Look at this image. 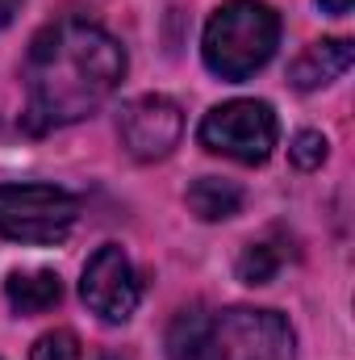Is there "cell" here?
Segmentation results:
<instances>
[{
    "label": "cell",
    "mask_w": 355,
    "mask_h": 360,
    "mask_svg": "<svg viewBox=\"0 0 355 360\" xmlns=\"http://www.w3.org/2000/svg\"><path fill=\"white\" fill-rule=\"evenodd\" d=\"M126 76L117 38L80 13L42 25L25 55V130L46 134L96 113Z\"/></svg>",
    "instance_id": "cell-1"
},
{
    "label": "cell",
    "mask_w": 355,
    "mask_h": 360,
    "mask_svg": "<svg viewBox=\"0 0 355 360\" xmlns=\"http://www.w3.org/2000/svg\"><path fill=\"white\" fill-rule=\"evenodd\" d=\"M293 327L276 310L188 306L168 327V360H293Z\"/></svg>",
    "instance_id": "cell-2"
},
{
    "label": "cell",
    "mask_w": 355,
    "mask_h": 360,
    "mask_svg": "<svg viewBox=\"0 0 355 360\" xmlns=\"http://www.w3.org/2000/svg\"><path fill=\"white\" fill-rule=\"evenodd\" d=\"M280 17L255 0H230L205 21L201 55L205 68L222 80H247L276 55Z\"/></svg>",
    "instance_id": "cell-3"
},
{
    "label": "cell",
    "mask_w": 355,
    "mask_h": 360,
    "mask_svg": "<svg viewBox=\"0 0 355 360\" xmlns=\"http://www.w3.org/2000/svg\"><path fill=\"white\" fill-rule=\"evenodd\" d=\"M80 218V197L55 184H0V239L59 243Z\"/></svg>",
    "instance_id": "cell-4"
},
{
    "label": "cell",
    "mask_w": 355,
    "mask_h": 360,
    "mask_svg": "<svg viewBox=\"0 0 355 360\" xmlns=\"http://www.w3.org/2000/svg\"><path fill=\"white\" fill-rule=\"evenodd\" d=\"M276 113L267 101H226V105H213L205 117H201V147L213 151V155H226V160H239V164H264L276 147Z\"/></svg>",
    "instance_id": "cell-5"
},
{
    "label": "cell",
    "mask_w": 355,
    "mask_h": 360,
    "mask_svg": "<svg viewBox=\"0 0 355 360\" xmlns=\"http://www.w3.org/2000/svg\"><path fill=\"white\" fill-rule=\"evenodd\" d=\"M80 297L100 323H126L138 310L142 285L134 276V264L126 260V252L117 243L96 248L88 264H84V281H80Z\"/></svg>",
    "instance_id": "cell-6"
},
{
    "label": "cell",
    "mask_w": 355,
    "mask_h": 360,
    "mask_svg": "<svg viewBox=\"0 0 355 360\" xmlns=\"http://www.w3.org/2000/svg\"><path fill=\"white\" fill-rule=\"evenodd\" d=\"M117 130H121V147L142 160V164H155L163 155H172V147L184 134V113L172 96H159V92H147V96H134L121 117H117Z\"/></svg>",
    "instance_id": "cell-7"
},
{
    "label": "cell",
    "mask_w": 355,
    "mask_h": 360,
    "mask_svg": "<svg viewBox=\"0 0 355 360\" xmlns=\"http://www.w3.org/2000/svg\"><path fill=\"white\" fill-rule=\"evenodd\" d=\"M351 59H355V51L347 38H322V42H314V46H305L297 55V63L288 68V80H293V89H301V92L326 89L330 80H339L351 68Z\"/></svg>",
    "instance_id": "cell-8"
},
{
    "label": "cell",
    "mask_w": 355,
    "mask_h": 360,
    "mask_svg": "<svg viewBox=\"0 0 355 360\" xmlns=\"http://www.w3.org/2000/svg\"><path fill=\"white\" fill-rule=\"evenodd\" d=\"M4 302L17 314H46L63 302V281L51 269H25V272H8L4 281Z\"/></svg>",
    "instance_id": "cell-9"
},
{
    "label": "cell",
    "mask_w": 355,
    "mask_h": 360,
    "mask_svg": "<svg viewBox=\"0 0 355 360\" xmlns=\"http://www.w3.org/2000/svg\"><path fill=\"white\" fill-rule=\"evenodd\" d=\"M188 210L201 218V222H222V218H234L243 210V188L234 180L222 176H201L188 188Z\"/></svg>",
    "instance_id": "cell-10"
},
{
    "label": "cell",
    "mask_w": 355,
    "mask_h": 360,
    "mask_svg": "<svg viewBox=\"0 0 355 360\" xmlns=\"http://www.w3.org/2000/svg\"><path fill=\"white\" fill-rule=\"evenodd\" d=\"M284 264V248L280 243H272V239H255V243H247L243 248V256H239V281H247V285H267L276 272Z\"/></svg>",
    "instance_id": "cell-11"
},
{
    "label": "cell",
    "mask_w": 355,
    "mask_h": 360,
    "mask_svg": "<svg viewBox=\"0 0 355 360\" xmlns=\"http://www.w3.org/2000/svg\"><path fill=\"white\" fill-rule=\"evenodd\" d=\"M29 360H84V348H80L76 331L59 327V331H46V335L34 344Z\"/></svg>",
    "instance_id": "cell-12"
},
{
    "label": "cell",
    "mask_w": 355,
    "mask_h": 360,
    "mask_svg": "<svg viewBox=\"0 0 355 360\" xmlns=\"http://www.w3.org/2000/svg\"><path fill=\"white\" fill-rule=\"evenodd\" d=\"M326 151H330V143H326V134H318V130H301V134L288 143V160H293L301 172H314V168H322Z\"/></svg>",
    "instance_id": "cell-13"
},
{
    "label": "cell",
    "mask_w": 355,
    "mask_h": 360,
    "mask_svg": "<svg viewBox=\"0 0 355 360\" xmlns=\"http://www.w3.org/2000/svg\"><path fill=\"white\" fill-rule=\"evenodd\" d=\"M326 13H335V17H343V13H351V0H318Z\"/></svg>",
    "instance_id": "cell-14"
},
{
    "label": "cell",
    "mask_w": 355,
    "mask_h": 360,
    "mask_svg": "<svg viewBox=\"0 0 355 360\" xmlns=\"http://www.w3.org/2000/svg\"><path fill=\"white\" fill-rule=\"evenodd\" d=\"M17 8H21V0H0V30L13 21V13H17Z\"/></svg>",
    "instance_id": "cell-15"
}]
</instances>
